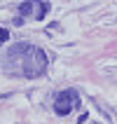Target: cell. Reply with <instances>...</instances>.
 Masks as SVG:
<instances>
[{
    "mask_svg": "<svg viewBox=\"0 0 117 124\" xmlns=\"http://www.w3.org/2000/svg\"><path fill=\"white\" fill-rule=\"evenodd\" d=\"M7 66L19 68L16 73L26 77H38L47 68V54L31 42H16L7 52Z\"/></svg>",
    "mask_w": 117,
    "mask_h": 124,
    "instance_id": "obj_1",
    "label": "cell"
},
{
    "mask_svg": "<svg viewBox=\"0 0 117 124\" xmlns=\"http://www.w3.org/2000/svg\"><path fill=\"white\" fill-rule=\"evenodd\" d=\"M7 38H9V31H5V28H0V45H2V42H5Z\"/></svg>",
    "mask_w": 117,
    "mask_h": 124,
    "instance_id": "obj_4",
    "label": "cell"
},
{
    "mask_svg": "<svg viewBox=\"0 0 117 124\" xmlns=\"http://www.w3.org/2000/svg\"><path fill=\"white\" fill-rule=\"evenodd\" d=\"M47 12H49V2H42V5H40V12H38V19H42Z\"/></svg>",
    "mask_w": 117,
    "mask_h": 124,
    "instance_id": "obj_3",
    "label": "cell"
},
{
    "mask_svg": "<svg viewBox=\"0 0 117 124\" xmlns=\"http://www.w3.org/2000/svg\"><path fill=\"white\" fill-rule=\"evenodd\" d=\"M75 105H80V96H77V91L75 89H66V91H61V94L56 96V101H54V112H56V115H68Z\"/></svg>",
    "mask_w": 117,
    "mask_h": 124,
    "instance_id": "obj_2",
    "label": "cell"
},
{
    "mask_svg": "<svg viewBox=\"0 0 117 124\" xmlns=\"http://www.w3.org/2000/svg\"><path fill=\"white\" fill-rule=\"evenodd\" d=\"M31 7H33L31 2H21V5H19V9H21V14H26L28 9H31Z\"/></svg>",
    "mask_w": 117,
    "mask_h": 124,
    "instance_id": "obj_5",
    "label": "cell"
}]
</instances>
